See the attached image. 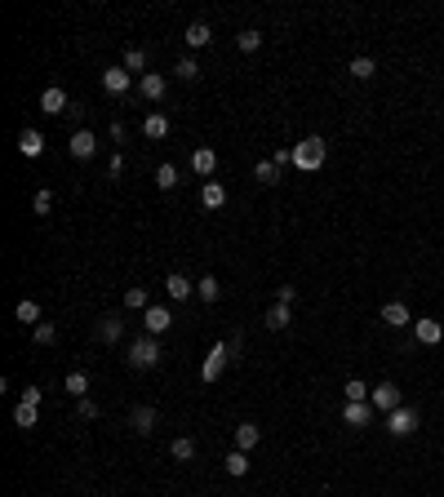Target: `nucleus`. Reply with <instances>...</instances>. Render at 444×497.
I'll return each mask as SVG.
<instances>
[{
    "label": "nucleus",
    "instance_id": "obj_1",
    "mask_svg": "<svg viewBox=\"0 0 444 497\" xmlns=\"http://www.w3.org/2000/svg\"><path fill=\"white\" fill-rule=\"evenodd\" d=\"M325 156H329V143H325V138H316V134L302 138V143L294 147V165L302 169V173H316V169L325 165Z\"/></svg>",
    "mask_w": 444,
    "mask_h": 497
},
{
    "label": "nucleus",
    "instance_id": "obj_2",
    "mask_svg": "<svg viewBox=\"0 0 444 497\" xmlns=\"http://www.w3.org/2000/svg\"><path fill=\"white\" fill-rule=\"evenodd\" d=\"M129 364H134V369H156V364H160V342H156V337H134V346H129Z\"/></svg>",
    "mask_w": 444,
    "mask_h": 497
},
{
    "label": "nucleus",
    "instance_id": "obj_3",
    "mask_svg": "<svg viewBox=\"0 0 444 497\" xmlns=\"http://www.w3.org/2000/svg\"><path fill=\"white\" fill-rule=\"evenodd\" d=\"M369 404L377 409V413H395V409L404 404V400H400V387H395V382H382V387H373V391H369Z\"/></svg>",
    "mask_w": 444,
    "mask_h": 497
},
{
    "label": "nucleus",
    "instance_id": "obj_4",
    "mask_svg": "<svg viewBox=\"0 0 444 497\" xmlns=\"http://www.w3.org/2000/svg\"><path fill=\"white\" fill-rule=\"evenodd\" d=\"M413 426H418V409L400 404L395 413H386V431H391V435H409Z\"/></svg>",
    "mask_w": 444,
    "mask_h": 497
},
{
    "label": "nucleus",
    "instance_id": "obj_5",
    "mask_svg": "<svg viewBox=\"0 0 444 497\" xmlns=\"http://www.w3.org/2000/svg\"><path fill=\"white\" fill-rule=\"evenodd\" d=\"M226 360H231V355H226V342H218L209 355H205V369H200V378H205V382H218V378H222V369H226Z\"/></svg>",
    "mask_w": 444,
    "mask_h": 497
},
{
    "label": "nucleus",
    "instance_id": "obj_6",
    "mask_svg": "<svg viewBox=\"0 0 444 497\" xmlns=\"http://www.w3.org/2000/svg\"><path fill=\"white\" fill-rule=\"evenodd\" d=\"M373 413H377V409L369 404V400H364V404H351V400H347V404H342V422H347V426H355V431H360V426H369Z\"/></svg>",
    "mask_w": 444,
    "mask_h": 497
},
{
    "label": "nucleus",
    "instance_id": "obj_7",
    "mask_svg": "<svg viewBox=\"0 0 444 497\" xmlns=\"http://www.w3.org/2000/svg\"><path fill=\"white\" fill-rule=\"evenodd\" d=\"M143 324H147V337H160V333H169L174 315H169L165 306H147V311H143Z\"/></svg>",
    "mask_w": 444,
    "mask_h": 497
},
{
    "label": "nucleus",
    "instance_id": "obj_8",
    "mask_svg": "<svg viewBox=\"0 0 444 497\" xmlns=\"http://www.w3.org/2000/svg\"><path fill=\"white\" fill-rule=\"evenodd\" d=\"M67 147H71V156H75V160H93V151H98V138H93L89 129H75Z\"/></svg>",
    "mask_w": 444,
    "mask_h": 497
},
{
    "label": "nucleus",
    "instance_id": "obj_9",
    "mask_svg": "<svg viewBox=\"0 0 444 497\" xmlns=\"http://www.w3.org/2000/svg\"><path fill=\"white\" fill-rule=\"evenodd\" d=\"M40 111L45 116H62V111H71V102H67V93L58 89V84H49V89L40 93Z\"/></svg>",
    "mask_w": 444,
    "mask_h": 497
},
{
    "label": "nucleus",
    "instance_id": "obj_10",
    "mask_svg": "<svg viewBox=\"0 0 444 497\" xmlns=\"http://www.w3.org/2000/svg\"><path fill=\"white\" fill-rule=\"evenodd\" d=\"M191 169L205 178V182H209L213 169H218V151H213V147H196V151H191Z\"/></svg>",
    "mask_w": 444,
    "mask_h": 497
},
{
    "label": "nucleus",
    "instance_id": "obj_11",
    "mask_svg": "<svg viewBox=\"0 0 444 497\" xmlns=\"http://www.w3.org/2000/svg\"><path fill=\"white\" fill-rule=\"evenodd\" d=\"M129 84H134V71H125V67H107L102 71V89L107 93H129Z\"/></svg>",
    "mask_w": 444,
    "mask_h": 497
},
{
    "label": "nucleus",
    "instance_id": "obj_12",
    "mask_svg": "<svg viewBox=\"0 0 444 497\" xmlns=\"http://www.w3.org/2000/svg\"><path fill=\"white\" fill-rule=\"evenodd\" d=\"M165 89H169V80L160 76V71H147L143 80H138V93H143L147 102H156V98H165Z\"/></svg>",
    "mask_w": 444,
    "mask_h": 497
},
{
    "label": "nucleus",
    "instance_id": "obj_13",
    "mask_svg": "<svg viewBox=\"0 0 444 497\" xmlns=\"http://www.w3.org/2000/svg\"><path fill=\"white\" fill-rule=\"evenodd\" d=\"M18 151H23L27 160H36V156L45 151V134L40 129H23V134H18Z\"/></svg>",
    "mask_w": 444,
    "mask_h": 497
},
{
    "label": "nucleus",
    "instance_id": "obj_14",
    "mask_svg": "<svg viewBox=\"0 0 444 497\" xmlns=\"http://www.w3.org/2000/svg\"><path fill=\"white\" fill-rule=\"evenodd\" d=\"M165 293L174 298V302H183V298H191V293H196V284L183 276V271H169V280H165Z\"/></svg>",
    "mask_w": 444,
    "mask_h": 497
},
{
    "label": "nucleus",
    "instance_id": "obj_15",
    "mask_svg": "<svg viewBox=\"0 0 444 497\" xmlns=\"http://www.w3.org/2000/svg\"><path fill=\"white\" fill-rule=\"evenodd\" d=\"M156 409H151V404H138L134 409V413H129V426H134L138 431V435H151V431H156Z\"/></svg>",
    "mask_w": 444,
    "mask_h": 497
},
{
    "label": "nucleus",
    "instance_id": "obj_16",
    "mask_svg": "<svg viewBox=\"0 0 444 497\" xmlns=\"http://www.w3.org/2000/svg\"><path fill=\"white\" fill-rule=\"evenodd\" d=\"M382 324H386V329H404V324H413L409 306H404V302H386L382 306Z\"/></svg>",
    "mask_w": 444,
    "mask_h": 497
},
{
    "label": "nucleus",
    "instance_id": "obj_17",
    "mask_svg": "<svg viewBox=\"0 0 444 497\" xmlns=\"http://www.w3.org/2000/svg\"><path fill=\"white\" fill-rule=\"evenodd\" d=\"M143 134L151 138V143H160V138H169V116H165V111H151V116L143 120Z\"/></svg>",
    "mask_w": 444,
    "mask_h": 497
},
{
    "label": "nucleus",
    "instance_id": "obj_18",
    "mask_svg": "<svg viewBox=\"0 0 444 497\" xmlns=\"http://www.w3.org/2000/svg\"><path fill=\"white\" fill-rule=\"evenodd\" d=\"M200 204H205V209H222V204H226V186L209 178V182L200 186Z\"/></svg>",
    "mask_w": 444,
    "mask_h": 497
},
{
    "label": "nucleus",
    "instance_id": "obj_19",
    "mask_svg": "<svg viewBox=\"0 0 444 497\" xmlns=\"http://www.w3.org/2000/svg\"><path fill=\"white\" fill-rule=\"evenodd\" d=\"M183 40H187V49H205V45L213 40L209 23H191V27H187V36H183Z\"/></svg>",
    "mask_w": 444,
    "mask_h": 497
},
{
    "label": "nucleus",
    "instance_id": "obj_20",
    "mask_svg": "<svg viewBox=\"0 0 444 497\" xmlns=\"http://www.w3.org/2000/svg\"><path fill=\"white\" fill-rule=\"evenodd\" d=\"M258 439H262V431L253 426V422H240V426H235V448H240V453H249Z\"/></svg>",
    "mask_w": 444,
    "mask_h": 497
},
{
    "label": "nucleus",
    "instance_id": "obj_21",
    "mask_svg": "<svg viewBox=\"0 0 444 497\" xmlns=\"http://www.w3.org/2000/svg\"><path fill=\"white\" fill-rule=\"evenodd\" d=\"M289 324H294L289 306H285V302H271V311H267V329H271V333H280V329H289Z\"/></svg>",
    "mask_w": 444,
    "mask_h": 497
},
{
    "label": "nucleus",
    "instance_id": "obj_22",
    "mask_svg": "<svg viewBox=\"0 0 444 497\" xmlns=\"http://www.w3.org/2000/svg\"><path fill=\"white\" fill-rule=\"evenodd\" d=\"M120 333H125V320H120V315H102L98 320V337L102 342H120Z\"/></svg>",
    "mask_w": 444,
    "mask_h": 497
},
{
    "label": "nucleus",
    "instance_id": "obj_23",
    "mask_svg": "<svg viewBox=\"0 0 444 497\" xmlns=\"http://www.w3.org/2000/svg\"><path fill=\"white\" fill-rule=\"evenodd\" d=\"M440 337H444V324L440 320H418V342L422 346H436Z\"/></svg>",
    "mask_w": 444,
    "mask_h": 497
},
{
    "label": "nucleus",
    "instance_id": "obj_24",
    "mask_svg": "<svg viewBox=\"0 0 444 497\" xmlns=\"http://www.w3.org/2000/svg\"><path fill=\"white\" fill-rule=\"evenodd\" d=\"M226 475H235V480H244V475H249V453H240V448H235L231 457H226Z\"/></svg>",
    "mask_w": 444,
    "mask_h": 497
},
{
    "label": "nucleus",
    "instance_id": "obj_25",
    "mask_svg": "<svg viewBox=\"0 0 444 497\" xmlns=\"http://www.w3.org/2000/svg\"><path fill=\"white\" fill-rule=\"evenodd\" d=\"M14 315H18V320H23V324H32V329H36V324H40V306H36L32 298H23V302L14 306Z\"/></svg>",
    "mask_w": 444,
    "mask_h": 497
},
{
    "label": "nucleus",
    "instance_id": "obj_26",
    "mask_svg": "<svg viewBox=\"0 0 444 497\" xmlns=\"http://www.w3.org/2000/svg\"><path fill=\"white\" fill-rule=\"evenodd\" d=\"M169 453H174V462H191V457H196V439L191 435H178Z\"/></svg>",
    "mask_w": 444,
    "mask_h": 497
},
{
    "label": "nucleus",
    "instance_id": "obj_27",
    "mask_svg": "<svg viewBox=\"0 0 444 497\" xmlns=\"http://www.w3.org/2000/svg\"><path fill=\"white\" fill-rule=\"evenodd\" d=\"M253 178H258L262 186H271V182H280V169H276V160H258L253 165Z\"/></svg>",
    "mask_w": 444,
    "mask_h": 497
},
{
    "label": "nucleus",
    "instance_id": "obj_28",
    "mask_svg": "<svg viewBox=\"0 0 444 497\" xmlns=\"http://www.w3.org/2000/svg\"><path fill=\"white\" fill-rule=\"evenodd\" d=\"M174 76L178 80H200V62L187 53V58H178V67H174Z\"/></svg>",
    "mask_w": 444,
    "mask_h": 497
},
{
    "label": "nucleus",
    "instance_id": "obj_29",
    "mask_svg": "<svg viewBox=\"0 0 444 497\" xmlns=\"http://www.w3.org/2000/svg\"><path fill=\"white\" fill-rule=\"evenodd\" d=\"M67 396H75V400H84V396H89V378H84L80 369L67 373Z\"/></svg>",
    "mask_w": 444,
    "mask_h": 497
},
{
    "label": "nucleus",
    "instance_id": "obj_30",
    "mask_svg": "<svg viewBox=\"0 0 444 497\" xmlns=\"http://www.w3.org/2000/svg\"><path fill=\"white\" fill-rule=\"evenodd\" d=\"M347 71H351L355 80H369L377 67H373V58H364V53H360V58H351V62H347Z\"/></svg>",
    "mask_w": 444,
    "mask_h": 497
},
{
    "label": "nucleus",
    "instance_id": "obj_31",
    "mask_svg": "<svg viewBox=\"0 0 444 497\" xmlns=\"http://www.w3.org/2000/svg\"><path fill=\"white\" fill-rule=\"evenodd\" d=\"M196 293H200V302H218L222 289H218V280H213V276H205V280H196Z\"/></svg>",
    "mask_w": 444,
    "mask_h": 497
},
{
    "label": "nucleus",
    "instance_id": "obj_32",
    "mask_svg": "<svg viewBox=\"0 0 444 497\" xmlns=\"http://www.w3.org/2000/svg\"><path fill=\"white\" fill-rule=\"evenodd\" d=\"M156 186H160V191H174V186H178V169L174 165H160L156 169Z\"/></svg>",
    "mask_w": 444,
    "mask_h": 497
},
{
    "label": "nucleus",
    "instance_id": "obj_33",
    "mask_svg": "<svg viewBox=\"0 0 444 497\" xmlns=\"http://www.w3.org/2000/svg\"><path fill=\"white\" fill-rule=\"evenodd\" d=\"M125 306H129V311H147V306H151L147 302V289H138V284L125 289Z\"/></svg>",
    "mask_w": 444,
    "mask_h": 497
},
{
    "label": "nucleus",
    "instance_id": "obj_34",
    "mask_svg": "<svg viewBox=\"0 0 444 497\" xmlns=\"http://www.w3.org/2000/svg\"><path fill=\"white\" fill-rule=\"evenodd\" d=\"M369 391H373V387H364L360 378L347 382V400H351V404H364V400H369Z\"/></svg>",
    "mask_w": 444,
    "mask_h": 497
},
{
    "label": "nucleus",
    "instance_id": "obj_35",
    "mask_svg": "<svg viewBox=\"0 0 444 497\" xmlns=\"http://www.w3.org/2000/svg\"><path fill=\"white\" fill-rule=\"evenodd\" d=\"M235 45H240V53H253V49L262 45V32H253V27H249V32H240V36H235Z\"/></svg>",
    "mask_w": 444,
    "mask_h": 497
},
{
    "label": "nucleus",
    "instance_id": "obj_36",
    "mask_svg": "<svg viewBox=\"0 0 444 497\" xmlns=\"http://www.w3.org/2000/svg\"><path fill=\"white\" fill-rule=\"evenodd\" d=\"M32 337H36V342H40V346H54V342H58V329H54V324H36V329H32Z\"/></svg>",
    "mask_w": 444,
    "mask_h": 497
},
{
    "label": "nucleus",
    "instance_id": "obj_37",
    "mask_svg": "<svg viewBox=\"0 0 444 497\" xmlns=\"http://www.w3.org/2000/svg\"><path fill=\"white\" fill-rule=\"evenodd\" d=\"M14 422H18L23 431H32V426H36V409H32V404H18V409H14Z\"/></svg>",
    "mask_w": 444,
    "mask_h": 497
},
{
    "label": "nucleus",
    "instance_id": "obj_38",
    "mask_svg": "<svg viewBox=\"0 0 444 497\" xmlns=\"http://www.w3.org/2000/svg\"><path fill=\"white\" fill-rule=\"evenodd\" d=\"M222 342H226V355H231V360H240V346H244V333L235 329V333H226Z\"/></svg>",
    "mask_w": 444,
    "mask_h": 497
},
{
    "label": "nucleus",
    "instance_id": "obj_39",
    "mask_svg": "<svg viewBox=\"0 0 444 497\" xmlns=\"http://www.w3.org/2000/svg\"><path fill=\"white\" fill-rule=\"evenodd\" d=\"M143 67H147V53L143 49H129L125 53V71H143Z\"/></svg>",
    "mask_w": 444,
    "mask_h": 497
},
{
    "label": "nucleus",
    "instance_id": "obj_40",
    "mask_svg": "<svg viewBox=\"0 0 444 497\" xmlns=\"http://www.w3.org/2000/svg\"><path fill=\"white\" fill-rule=\"evenodd\" d=\"M32 209H36V213H40V218H45V213H49V209H54V191H36V200H32Z\"/></svg>",
    "mask_w": 444,
    "mask_h": 497
},
{
    "label": "nucleus",
    "instance_id": "obj_41",
    "mask_svg": "<svg viewBox=\"0 0 444 497\" xmlns=\"http://www.w3.org/2000/svg\"><path fill=\"white\" fill-rule=\"evenodd\" d=\"M294 298H298V289H294V284H280V289H276V302H285V306H289Z\"/></svg>",
    "mask_w": 444,
    "mask_h": 497
},
{
    "label": "nucleus",
    "instance_id": "obj_42",
    "mask_svg": "<svg viewBox=\"0 0 444 497\" xmlns=\"http://www.w3.org/2000/svg\"><path fill=\"white\" fill-rule=\"evenodd\" d=\"M18 404H32V409H36V404H40V387H27V391H23V400H18Z\"/></svg>",
    "mask_w": 444,
    "mask_h": 497
},
{
    "label": "nucleus",
    "instance_id": "obj_43",
    "mask_svg": "<svg viewBox=\"0 0 444 497\" xmlns=\"http://www.w3.org/2000/svg\"><path fill=\"white\" fill-rule=\"evenodd\" d=\"M107 173H111V178L125 173V156H111V160H107Z\"/></svg>",
    "mask_w": 444,
    "mask_h": 497
},
{
    "label": "nucleus",
    "instance_id": "obj_44",
    "mask_svg": "<svg viewBox=\"0 0 444 497\" xmlns=\"http://www.w3.org/2000/svg\"><path fill=\"white\" fill-rule=\"evenodd\" d=\"M80 417H98V404H93V400H89V396H84V400H80Z\"/></svg>",
    "mask_w": 444,
    "mask_h": 497
}]
</instances>
